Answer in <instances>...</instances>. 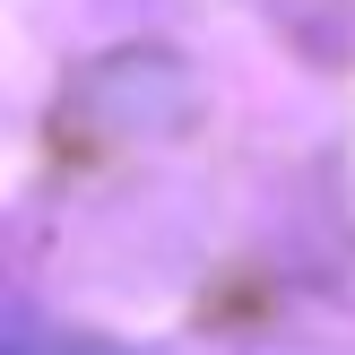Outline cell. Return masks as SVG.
I'll return each mask as SVG.
<instances>
[{"label":"cell","mask_w":355,"mask_h":355,"mask_svg":"<svg viewBox=\"0 0 355 355\" xmlns=\"http://www.w3.org/2000/svg\"><path fill=\"white\" fill-rule=\"evenodd\" d=\"M17 355H121V347H104V338H26Z\"/></svg>","instance_id":"1"}]
</instances>
